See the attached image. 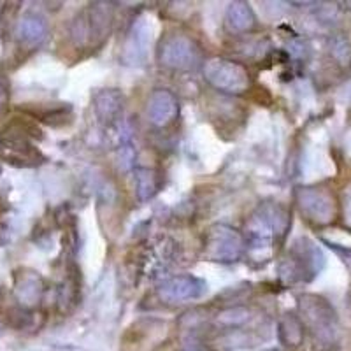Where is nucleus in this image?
Returning a JSON list of instances; mask_svg holds the SVG:
<instances>
[{"label":"nucleus","instance_id":"423d86ee","mask_svg":"<svg viewBox=\"0 0 351 351\" xmlns=\"http://www.w3.org/2000/svg\"><path fill=\"white\" fill-rule=\"evenodd\" d=\"M204 80L227 95H243L252 90V76L243 64L230 58H208L202 64Z\"/></svg>","mask_w":351,"mask_h":351},{"label":"nucleus","instance_id":"a211bd4d","mask_svg":"<svg viewBox=\"0 0 351 351\" xmlns=\"http://www.w3.org/2000/svg\"><path fill=\"white\" fill-rule=\"evenodd\" d=\"M278 339L285 350H297L306 339V327L295 313H285L278 324Z\"/></svg>","mask_w":351,"mask_h":351},{"label":"nucleus","instance_id":"ddd939ff","mask_svg":"<svg viewBox=\"0 0 351 351\" xmlns=\"http://www.w3.org/2000/svg\"><path fill=\"white\" fill-rule=\"evenodd\" d=\"M146 116L153 127H171L180 116V100L167 88H156L146 104Z\"/></svg>","mask_w":351,"mask_h":351},{"label":"nucleus","instance_id":"5701e85b","mask_svg":"<svg viewBox=\"0 0 351 351\" xmlns=\"http://www.w3.org/2000/svg\"><path fill=\"white\" fill-rule=\"evenodd\" d=\"M11 325L14 328H18V330H25V328H28L30 325H32L34 322V315L30 309H25V307H20V309H14V311H11Z\"/></svg>","mask_w":351,"mask_h":351},{"label":"nucleus","instance_id":"7ed1b4c3","mask_svg":"<svg viewBox=\"0 0 351 351\" xmlns=\"http://www.w3.org/2000/svg\"><path fill=\"white\" fill-rule=\"evenodd\" d=\"M325 267L322 247L309 237H297L280 263V278L287 285L311 283Z\"/></svg>","mask_w":351,"mask_h":351},{"label":"nucleus","instance_id":"9b49d317","mask_svg":"<svg viewBox=\"0 0 351 351\" xmlns=\"http://www.w3.org/2000/svg\"><path fill=\"white\" fill-rule=\"evenodd\" d=\"M0 153L11 164L18 165H36L40 164L44 156L40 155L39 149L30 143L28 134L25 132L23 125L12 123L2 132L0 139Z\"/></svg>","mask_w":351,"mask_h":351},{"label":"nucleus","instance_id":"f3484780","mask_svg":"<svg viewBox=\"0 0 351 351\" xmlns=\"http://www.w3.org/2000/svg\"><path fill=\"white\" fill-rule=\"evenodd\" d=\"M256 14L247 2H232L225 12V28L230 34H247L255 30Z\"/></svg>","mask_w":351,"mask_h":351},{"label":"nucleus","instance_id":"b1692460","mask_svg":"<svg viewBox=\"0 0 351 351\" xmlns=\"http://www.w3.org/2000/svg\"><path fill=\"white\" fill-rule=\"evenodd\" d=\"M341 216H343L344 227L351 232V181L341 192Z\"/></svg>","mask_w":351,"mask_h":351},{"label":"nucleus","instance_id":"20e7f679","mask_svg":"<svg viewBox=\"0 0 351 351\" xmlns=\"http://www.w3.org/2000/svg\"><path fill=\"white\" fill-rule=\"evenodd\" d=\"M114 8L109 2H93L71 23V39L77 48H97L111 34Z\"/></svg>","mask_w":351,"mask_h":351},{"label":"nucleus","instance_id":"39448f33","mask_svg":"<svg viewBox=\"0 0 351 351\" xmlns=\"http://www.w3.org/2000/svg\"><path fill=\"white\" fill-rule=\"evenodd\" d=\"M156 58L162 67L176 72L193 71L204 64L202 48L192 36L172 32L162 37L156 49Z\"/></svg>","mask_w":351,"mask_h":351},{"label":"nucleus","instance_id":"4468645a","mask_svg":"<svg viewBox=\"0 0 351 351\" xmlns=\"http://www.w3.org/2000/svg\"><path fill=\"white\" fill-rule=\"evenodd\" d=\"M123 109L125 97L116 88H104L93 95V111H95L97 120L108 128L123 120Z\"/></svg>","mask_w":351,"mask_h":351},{"label":"nucleus","instance_id":"f257e3e1","mask_svg":"<svg viewBox=\"0 0 351 351\" xmlns=\"http://www.w3.org/2000/svg\"><path fill=\"white\" fill-rule=\"evenodd\" d=\"M297 307L304 327L313 335L315 351L339 350V316L335 307L316 293L299 295Z\"/></svg>","mask_w":351,"mask_h":351},{"label":"nucleus","instance_id":"0eeeda50","mask_svg":"<svg viewBox=\"0 0 351 351\" xmlns=\"http://www.w3.org/2000/svg\"><path fill=\"white\" fill-rule=\"evenodd\" d=\"M246 253L244 236L227 223H215L206 230L202 255L209 262L236 263Z\"/></svg>","mask_w":351,"mask_h":351},{"label":"nucleus","instance_id":"c756f323","mask_svg":"<svg viewBox=\"0 0 351 351\" xmlns=\"http://www.w3.org/2000/svg\"><path fill=\"white\" fill-rule=\"evenodd\" d=\"M262 351H281L280 348H269V350H262Z\"/></svg>","mask_w":351,"mask_h":351},{"label":"nucleus","instance_id":"1a4fd4ad","mask_svg":"<svg viewBox=\"0 0 351 351\" xmlns=\"http://www.w3.org/2000/svg\"><path fill=\"white\" fill-rule=\"evenodd\" d=\"M180 255V247L169 237H158L152 243L144 244L136 255V271L139 276L156 280L174 265Z\"/></svg>","mask_w":351,"mask_h":351},{"label":"nucleus","instance_id":"2eb2a0df","mask_svg":"<svg viewBox=\"0 0 351 351\" xmlns=\"http://www.w3.org/2000/svg\"><path fill=\"white\" fill-rule=\"evenodd\" d=\"M14 36L20 46L27 49L39 48L49 36V25L37 12H25L23 16L16 21Z\"/></svg>","mask_w":351,"mask_h":351},{"label":"nucleus","instance_id":"7c9ffc66","mask_svg":"<svg viewBox=\"0 0 351 351\" xmlns=\"http://www.w3.org/2000/svg\"><path fill=\"white\" fill-rule=\"evenodd\" d=\"M0 176H2V169H0Z\"/></svg>","mask_w":351,"mask_h":351},{"label":"nucleus","instance_id":"412c9836","mask_svg":"<svg viewBox=\"0 0 351 351\" xmlns=\"http://www.w3.org/2000/svg\"><path fill=\"white\" fill-rule=\"evenodd\" d=\"M76 272H69L65 276L64 283L58 288V307L62 313H69L72 307L76 306L77 295H80V281Z\"/></svg>","mask_w":351,"mask_h":351},{"label":"nucleus","instance_id":"6ab92c4d","mask_svg":"<svg viewBox=\"0 0 351 351\" xmlns=\"http://www.w3.org/2000/svg\"><path fill=\"white\" fill-rule=\"evenodd\" d=\"M134 174H136L134 178H136L137 199H139L141 202L152 200L153 197L160 192V186H162L160 172L149 167H137L136 171H134Z\"/></svg>","mask_w":351,"mask_h":351},{"label":"nucleus","instance_id":"c85d7f7f","mask_svg":"<svg viewBox=\"0 0 351 351\" xmlns=\"http://www.w3.org/2000/svg\"><path fill=\"white\" fill-rule=\"evenodd\" d=\"M4 330H5L4 324H2V322H0V337H2V335H4Z\"/></svg>","mask_w":351,"mask_h":351},{"label":"nucleus","instance_id":"aec40b11","mask_svg":"<svg viewBox=\"0 0 351 351\" xmlns=\"http://www.w3.org/2000/svg\"><path fill=\"white\" fill-rule=\"evenodd\" d=\"M252 309L246 306H230L225 307L216 315L215 325L223 330H236L244 327L252 319Z\"/></svg>","mask_w":351,"mask_h":351},{"label":"nucleus","instance_id":"f03ea898","mask_svg":"<svg viewBox=\"0 0 351 351\" xmlns=\"http://www.w3.org/2000/svg\"><path fill=\"white\" fill-rule=\"evenodd\" d=\"M291 225V215L283 204H260L246 223L244 243L252 253L267 252L287 237Z\"/></svg>","mask_w":351,"mask_h":351},{"label":"nucleus","instance_id":"dca6fc26","mask_svg":"<svg viewBox=\"0 0 351 351\" xmlns=\"http://www.w3.org/2000/svg\"><path fill=\"white\" fill-rule=\"evenodd\" d=\"M46 285L39 272L20 269L14 276V297L25 309H32L43 300Z\"/></svg>","mask_w":351,"mask_h":351},{"label":"nucleus","instance_id":"bb28decb","mask_svg":"<svg viewBox=\"0 0 351 351\" xmlns=\"http://www.w3.org/2000/svg\"><path fill=\"white\" fill-rule=\"evenodd\" d=\"M5 104H8V86H5L2 69H0V111H4Z\"/></svg>","mask_w":351,"mask_h":351},{"label":"nucleus","instance_id":"cd10ccee","mask_svg":"<svg viewBox=\"0 0 351 351\" xmlns=\"http://www.w3.org/2000/svg\"><path fill=\"white\" fill-rule=\"evenodd\" d=\"M5 5L4 2H0V36H2V32H4V27H5Z\"/></svg>","mask_w":351,"mask_h":351},{"label":"nucleus","instance_id":"393cba45","mask_svg":"<svg viewBox=\"0 0 351 351\" xmlns=\"http://www.w3.org/2000/svg\"><path fill=\"white\" fill-rule=\"evenodd\" d=\"M178 351H216L215 348H211L209 344L202 343V341L197 339H190L183 344Z\"/></svg>","mask_w":351,"mask_h":351},{"label":"nucleus","instance_id":"a878e982","mask_svg":"<svg viewBox=\"0 0 351 351\" xmlns=\"http://www.w3.org/2000/svg\"><path fill=\"white\" fill-rule=\"evenodd\" d=\"M324 244H327V246L330 247V250H334L335 253H339L344 260L351 262V247H343V246H339V244H334V243H330V241H325V239H324Z\"/></svg>","mask_w":351,"mask_h":351},{"label":"nucleus","instance_id":"4be33fe9","mask_svg":"<svg viewBox=\"0 0 351 351\" xmlns=\"http://www.w3.org/2000/svg\"><path fill=\"white\" fill-rule=\"evenodd\" d=\"M328 51L343 67L351 64V43L346 36H332L328 39Z\"/></svg>","mask_w":351,"mask_h":351},{"label":"nucleus","instance_id":"6e6552de","mask_svg":"<svg viewBox=\"0 0 351 351\" xmlns=\"http://www.w3.org/2000/svg\"><path fill=\"white\" fill-rule=\"evenodd\" d=\"M295 204L304 219L316 227L334 223L337 216V200L327 188L299 186L295 190Z\"/></svg>","mask_w":351,"mask_h":351},{"label":"nucleus","instance_id":"9d476101","mask_svg":"<svg viewBox=\"0 0 351 351\" xmlns=\"http://www.w3.org/2000/svg\"><path fill=\"white\" fill-rule=\"evenodd\" d=\"M153 28L146 18L139 16L132 21L121 44L120 60L127 67H143L148 62L149 46H152Z\"/></svg>","mask_w":351,"mask_h":351},{"label":"nucleus","instance_id":"f8f14e48","mask_svg":"<svg viewBox=\"0 0 351 351\" xmlns=\"http://www.w3.org/2000/svg\"><path fill=\"white\" fill-rule=\"evenodd\" d=\"M208 291V283L202 278H197L192 274L172 276L160 283L156 288V293L165 304H183L199 300L200 297L206 295Z\"/></svg>","mask_w":351,"mask_h":351}]
</instances>
